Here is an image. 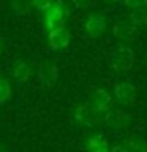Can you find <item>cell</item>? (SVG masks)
<instances>
[{
  "mask_svg": "<svg viewBox=\"0 0 147 152\" xmlns=\"http://www.w3.org/2000/svg\"><path fill=\"white\" fill-rule=\"evenodd\" d=\"M36 79H38V83L46 86V87L54 86L57 83V79H59V66H57L55 62L43 60L41 64L38 65Z\"/></svg>",
  "mask_w": 147,
  "mask_h": 152,
  "instance_id": "6",
  "label": "cell"
},
{
  "mask_svg": "<svg viewBox=\"0 0 147 152\" xmlns=\"http://www.w3.org/2000/svg\"><path fill=\"white\" fill-rule=\"evenodd\" d=\"M123 144H125L131 152H147V141L141 136H127L123 140Z\"/></svg>",
  "mask_w": 147,
  "mask_h": 152,
  "instance_id": "13",
  "label": "cell"
},
{
  "mask_svg": "<svg viewBox=\"0 0 147 152\" xmlns=\"http://www.w3.org/2000/svg\"><path fill=\"white\" fill-rule=\"evenodd\" d=\"M135 65V51L130 45L122 43L111 52V68L117 73H125Z\"/></svg>",
  "mask_w": 147,
  "mask_h": 152,
  "instance_id": "2",
  "label": "cell"
},
{
  "mask_svg": "<svg viewBox=\"0 0 147 152\" xmlns=\"http://www.w3.org/2000/svg\"><path fill=\"white\" fill-rule=\"evenodd\" d=\"M71 3L79 10H89L95 5V0H71Z\"/></svg>",
  "mask_w": 147,
  "mask_h": 152,
  "instance_id": "19",
  "label": "cell"
},
{
  "mask_svg": "<svg viewBox=\"0 0 147 152\" xmlns=\"http://www.w3.org/2000/svg\"><path fill=\"white\" fill-rule=\"evenodd\" d=\"M11 95H13L11 83H9V79L7 76H3V78L0 79V103L5 104L9 98H11Z\"/></svg>",
  "mask_w": 147,
  "mask_h": 152,
  "instance_id": "16",
  "label": "cell"
},
{
  "mask_svg": "<svg viewBox=\"0 0 147 152\" xmlns=\"http://www.w3.org/2000/svg\"><path fill=\"white\" fill-rule=\"evenodd\" d=\"M55 0H32V7L36 10V11H41L44 13L46 10H49L52 7V3H54Z\"/></svg>",
  "mask_w": 147,
  "mask_h": 152,
  "instance_id": "17",
  "label": "cell"
},
{
  "mask_svg": "<svg viewBox=\"0 0 147 152\" xmlns=\"http://www.w3.org/2000/svg\"><path fill=\"white\" fill-rule=\"evenodd\" d=\"M85 151L87 152H111L108 140L101 133H95L85 138Z\"/></svg>",
  "mask_w": 147,
  "mask_h": 152,
  "instance_id": "12",
  "label": "cell"
},
{
  "mask_svg": "<svg viewBox=\"0 0 147 152\" xmlns=\"http://www.w3.org/2000/svg\"><path fill=\"white\" fill-rule=\"evenodd\" d=\"M108 26L106 16H103L101 13H93L89 14L87 19L84 21V30L90 38H98L101 37Z\"/></svg>",
  "mask_w": 147,
  "mask_h": 152,
  "instance_id": "7",
  "label": "cell"
},
{
  "mask_svg": "<svg viewBox=\"0 0 147 152\" xmlns=\"http://www.w3.org/2000/svg\"><path fill=\"white\" fill-rule=\"evenodd\" d=\"M111 152H131V151L128 149V147L122 142V144H116V146H112V147H111Z\"/></svg>",
  "mask_w": 147,
  "mask_h": 152,
  "instance_id": "20",
  "label": "cell"
},
{
  "mask_svg": "<svg viewBox=\"0 0 147 152\" xmlns=\"http://www.w3.org/2000/svg\"><path fill=\"white\" fill-rule=\"evenodd\" d=\"M11 76L17 84H24L25 81H28V78L32 76V65L30 62L25 59H17L13 64L11 68Z\"/></svg>",
  "mask_w": 147,
  "mask_h": 152,
  "instance_id": "11",
  "label": "cell"
},
{
  "mask_svg": "<svg viewBox=\"0 0 147 152\" xmlns=\"http://www.w3.org/2000/svg\"><path fill=\"white\" fill-rule=\"evenodd\" d=\"M70 18V8L66 7L63 0H55L49 10L43 13V24L46 30H54L57 27H62Z\"/></svg>",
  "mask_w": 147,
  "mask_h": 152,
  "instance_id": "1",
  "label": "cell"
},
{
  "mask_svg": "<svg viewBox=\"0 0 147 152\" xmlns=\"http://www.w3.org/2000/svg\"><path fill=\"white\" fill-rule=\"evenodd\" d=\"M71 43V33L66 27H57L47 32V46L54 51H62Z\"/></svg>",
  "mask_w": 147,
  "mask_h": 152,
  "instance_id": "9",
  "label": "cell"
},
{
  "mask_svg": "<svg viewBox=\"0 0 147 152\" xmlns=\"http://www.w3.org/2000/svg\"><path fill=\"white\" fill-rule=\"evenodd\" d=\"M71 114H73L74 124L84 128H93L103 122V114L95 111L90 103H79L78 106L73 108Z\"/></svg>",
  "mask_w": 147,
  "mask_h": 152,
  "instance_id": "3",
  "label": "cell"
},
{
  "mask_svg": "<svg viewBox=\"0 0 147 152\" xmlns=\"http://www.w3.org/2000/svg\"><path fill=\"white\" fill-rule=\"evenodd\" d=\"M114 98L119 104H131L136 100V87L127 81L117 83L114 86Z\"/></svg>",
  "mask_w": 147,
  "mask_h": 152,
  "instance_id": "10",
  "label": "cell"
},
{
  "mask_svg": "<svg viewBox=\"0 0 147 152\" xmlns=\"http://www.w3.org/2000/svg\"><path fill=\"white\" fill-rule=\"evenodd\" d=\"M112 35L122 43H130L136 41V38L139 37V28L133 26L130 21H116L112 24Z\"/></svg>",
  "mask_w": 147,
  "mask_h": 152,
  "instance_id": "5",
  "label": "cell"
},
{
  "mask_svg": "<svg viewBox=\"0 0 147 152\" xmlns=\"http://www.w3.org/2000/svg\"><path fill=\"white\" fill-rule=\"evenodd\" d=\"M103 124L111 130H123L131 124V114L125 109H111L103 116Z\"/></svg>",
  "mask_w": 147,
  "mask_h": 152,
  "instance_id": "4",
  "label": "cell"
},
{
  "mask_svg": "<svg viewBox=\"0 0 147 152\" xmlns=\"http://www.w3.org/2000/svg\"><path fill=\"white\" fill-rule=\"evenodd\" d=\"M122 3L125 5V7H128L130 10H136V8L147 7V0H123Z\"/></svg>",
  "mask_w": 147,
  "mask_h": 152,
  "instance_id": "18",
  "label": "cell"
},
{
  "mask_svg": "<svg viewBox=\"0 0 147 152\" xmlns=\"http://www.w3.org/2000/svg\"><path fill=\"white\" fill-rule=\"evenodd\" d=\"M9 5H11V10L14 11V14L17 16H24V14H28L32 7V0H9Z\"/></svg>",
  "mask_w": 147,
  "mask_h": 152,
  "instance_id": "15",
  "label": "cell"
},
{
  "mask_svg": "<svg viewBox=\"0 0 147 152\" xmlns=\"http://www.w3.org/2000/svg\"><path fill=\"white\" fill-rule=\"evenodd\" d=\"M90 104L92 108L95 109L97 113L100 114H106L108 111H111V106H112V95L108 92L106 89L103 87H98L95 89L92 94H90Z\"/></svg>",
  "mask_w": 147,
  "mask_h": 152,
  "instance_id": "8",
  "label": "cell"
},
{
  "mask_svg": "<svg viewBox=\"0 0 147 152\" xmlns=\"http://www.w3.org/2000/svg\"><path fill=\"white\" fill-rule=\"evenodd\" d=\"M101 2H104V3H108V5H117V3H120V2H123V0H101Z\"/></svg>",
  "mask_w": 147,
  "mask_h": 152,
  "instance_id": "21",
  "label": "cell"
},
{
  "mask_svg": "<svg viewBox=\"0 0 147 152\" xmlns=\"http://www.w3.org/2000/svg\"><path fill=\"white\" fill-rule=\"evenodd\" d=\"M128 21H130L133 26H136L138 28L139 27H147V7L131 10L130 16H128Z\"/></svg>",
  "mask_w": 147,
  "mask_h": 152,
  "instance_id": "14",
  "label": "cell"
}]
</instances>
